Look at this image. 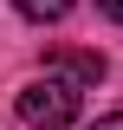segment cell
<instances>
[{
  "instance_id": "6da1fadb",
  "label": "cell",
  "mask_w": 123,
  "mask_h": 130,
  "mask_svg": "<svg viewBox=\"0 0 123 130\" xmlns=\"http://www.w3.org/2000/svg\"><path fill=\"white\" fill-rule=\"evenodd\" d=\"M71 117H78V91L65 78H52V72L19 91V124L26 130H71Z\"/></svg>"
},
{
  "instance_id": "7a4b0ae2",
  "label": "cell",
  "mask_w": 123,
  "mask_h": 130,
  "mask_svg": "<svg viewBox=\"0 0 123 130\" xmlns=\"http://www.w3.org/2000/svg\"><path fill=\"white\" fill-rule=\"evenodd\" d=\"M52 78H65L71 91H84V85H104V52H84V46H58L46 59Z\"/></svg>"
},
{
  "instance_id": "3957f363",
  "label": "cell",
  "mask_w": 123,
  "mask_h": 130,
  "mask_svg": "<svg viewBox=\"0 0 123 130\" xmlns=\"http://www.w3.org/2000/svg\"><path fill=\"white\" fill-rule=\"evenodd\" d=\"M13 7H19L26 20H39V26H46V20H65V13H71V0H13Z\"/></svg>"
},
{
  "instance_id": "277c9868",
  "label": "cell",
  "mask_w": 123,
  "mask_h": 130,
  "mask_svg": "<svg viewBox=\"0 0 123 130\" xmlns=\"http://www.w3.org/2000/svg\"><path fill=\"white\" fill-rule=\"evenodd\" d=\"M84 130H123V111H110V117H91Z\"/></svg>"
},
{
  "instance_id": "5b68a950",
  "label": "cell",
  "mask_w": 123,
  "mask_h": 130,
  "mask_svg": "<svg viewBox=\"0 0 123 130\" xmlns=\"http://www.w3.org/2000/svg\"><path fill=\"white\" fill-rule=\"evenodd\" d=\"M97 7H104V13H110V20H123V0H97Z\"/></svg>"
}]
</instances>
